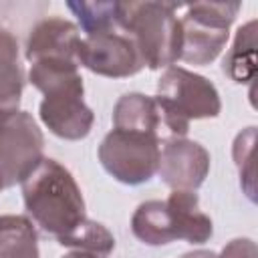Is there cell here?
I'll return each instance as SVG.
<instances>
[{
    "label": "cell",
    "instance_id": "1",
    "mask_svg": "<svg viewBox=\"0 0 258 258\" xmlns=\"http://www.w3.org/2000/svg\"><path fill=\"white\" fill-rule=\"evenodd\" d=\"M28 81L44 95L38 117L52 135L79 141L91 133L95 113L83 99L85 85L77 60L44 58L30 62Z\"/></svg>",
    "mask_w": 258,
    "mask_h": 258
},
{
    "label": "cell",
    "instance_id": "2",
    "mask_svg": "<svg viewBox=\"0 0 258 258\" xmlns=\"http://www.w3.org/2000/svg\"><path fill=\"white\" fill-rule=\"evenodd\" d=\"M22 200L34 226L56 242L87 220L83 191L73 173L56 159L44 157L20 183Z\"/></svg>",
    "mask_w": 258,
    "mask_h": 258
},
{
    "label": "cell",
    "instance_id": "3",
    "mask_svg": "<svg viewBox=\"0 0 258 258\" xmlns=\"http://www.w3.org/2000/svg\"><path fill=\"white\" fill-rule=\"evenodd\" d=\"M133 236L147 246H165L175 240L204 244L214 234L212 218L200 210L196 191L171 189L165 200H147L131 216Z\"/></svg>",
    "mask_w": 258,
    "mask_h": 258
},
{
    "label": "cell",
    "instance_id": "4",
    "mask_svg": "<svg viewBox=\"0 0 258 258\" xmlns=\"http://www.w3.org/2000/svg\"><path fill=\"white\" fill-rule=\"evenodd\" d=\"M175 2H123L121 28L135 42L143 67L157 71L173 67L181 54V22Z\"/></svg>",
    "mask_w": 258,
    "mask_h": 258
},
{
    "label": "cell",
    "instance_id": "5",
    "mask_svg": "<svg viewBox=\"0 0 258 258\" xmlns=\"http://www.w3.org/2000/svg\"><path fill=\"white\" fill-rule=\"evenodd\" d=\"M181 54L189 64H210L224 50L230 38V26L236 20L240 2H194L181 4Z\"/></svg>",
    "mask_w": 258,
    "mask_h": 258
},
{
    "label": "cell",
    "instance_id": "6",
    "mask_svg": "<svg viewBox=\"0 0 258 258\" xmlns=\"http://www.w3.org/2000/svg\"><path fill=\"white\" fill-rule=\"evenodd\" d=\"M161 143L145 133L111 129L99 145V161L103 169L125 185L147 183L159 165Z\"/></svg>",
    "mask_w": 258,
    "mask_h": 258
},
{
    "label": "cell",
    "instance_id": "7",
    "mask_svg": "<svg viewBox=\"0 0 258 258\" xmlns=\"http://www.w3.org/2000/svg\"><path fill=\"white\" fill-rule=\"evenodd\" d=\"M44 159V135L26 111L12 113L0 125V179L4 187L22 183Z\"/></svg>",
    "mask_w": 258,
    "mask_h": 258
},
{
    "label": "cell",
    "instance_id": "8",
    "mask_svg": "<svg viewBox=\"0 0 258 258\" xmlns=\"http://www.w3.org/2000/svg\"><path fill=\"white\" fill-rule=\"evenodd\" d=\"M157 97L183 121L214 119L222 111V99L212 81L183 69L167 67L157 81Z\"/></svg>",
    "mask_w": 258,
    "mask_h": 258
},
{
    "label": "cell",
    "instance_id": "9",
    "mask_svg": "<svg viewBox=\"0 0 258 258\" xmlns=\"http://www.w3.org/2000/svg\"><path fill=\"white\" fill-rule=\"evenodd\" d=\"M113 129L137 131L155 137L161 145L171 139H181L189 131V123L177 117L157 95L125 93L113 107Z\"/></svg>",
    "mask_w": 258,
    "mask_h": 258
},
{
    "label": "cell",
    "instance_id": "10",
    "mask_svg": "<svg viewBox=\"0 0 258 258\" xmlns=\"http://www.w3.org/2000/svg\"><path fill=\"white\" fill-rule=\"evenodd\" d=\"M77 62L91 73L109 79L133 77L143 69L135 42L121 26L81 36L77 46Z\"/></svg>",
    "mask_w": 258,
    "mask_h": 258
},
{
    "label": "cell",
    "instance_id": "11",
    "mask_svg": "<svg viewBox=\"0 0 258 258\" xmlns=\"http://www.w3.org/2000/svg\"><path fill=\"white\" fill-rule=\"evenodd\" d=\"M210 173V151L191 139H171L159 149L157 175L179 191H196Z\"/></svg>",
    "mask_w": 258,
    "mask_h": 258
},
{
    "label": "cell",
    "instance_id": "12",
    "mask_svg": "<svg viewBox=\"0 0 258 258\" xmlns=\"http://www.w3.org/2000/svg\"><path fill=\"white\" fill-rule=\"evenodd\" d=\"M81 42L79 26L67 18L50 16L36 22L26 38L24 54L28 62L44 58L77 60V46Z\"/></svg>",
    "mask_w": 258,
    "mask_h": 258
},
{
    "label": "cell",
    "instance_id": "13",
    "mask_svg": "<svg viewBox=\"0 0 258 258\" xmlns=\"http://www.w3.org/2000/svg\"><path fill=\"white\" fill-rule=\"evenodd\" d=\"M24 89V71L18 56L16 36L0 26V111H20V97Z\"/></svg>",
    "mask_w": 258,
    "mask_h": 258
},
{
    "label": "cell",
    "instance_id": "14",
    "mask_svg": "<svg viewBox=\"0 0 258 258\" xmlns=\"http://www.w3.org/2000/svg\"><path fill=\"white\" fill-rule=\"evenodd\" d=\"M0 258H40L38 232L28 216H0Z\"/></svg>",
    "mask_w": 258,
    "mask_h": 258
},
{
    "label": "cell",
    "instance_id": "15",
    "mask_svg": "<svg viewBox=\"0 0 258 258\" xmlns=\"http://www.w3.org/2000/svg\"><path fill=\"white\" fill-rule=\"evenodd\" d=\"M224 75L238 85L252 83L256 77V20L246 22L238 28L232 48L222 62Z\"/></svg>",
    "mask_w": 258,
    "mask_h": 258
},
{
    "label": "cell",
    "instance_id": "16",
    "mask_svg": "<svg viewBox=\"0 0 258 258\" xmlns=\"http://www.w3.org/2000/svg\"><path fill=\"white\" fill-rule=\"evenodd\" d=\"M123 2H67V8L77 16L85 36L121 26Z\"/></svg>",
    "mask_w": 258,
    "mask_h": 258
},
{
    "label": "cell",
    "instance_id": "17",
    "mask_svg": "<svg viewBox=\"0 0 258 258\" xmlns=\"http://www.w3.org/2000/svg\"><path fill=\"white\" fill-rule=\"evenodd\" d=\"M58 244L73 248V250H79V252H89L97 258H107L115 248V236L101 222L87 218L79 228H75Z\"/></svg>",
    "mask_w": 258,
    "mask_h": 258
},
{
    "label": "cell",
    "instance_id": "18",
    "mask_svg": "<svg viewBox=\"0 0 258 258\" xmlns=\"http://www.w3.org/2000/svg\"><path fill=\"white\" fill-rule=\"evenodd\" d=\"M254 145H256V127H246L240 131L232 145V157L238 167L240 185L250 202H254Z\"/></svg>",
    "mask_w": 258,
    "mask_h": 258
},
{
    "label": "cell",
    "instance_id": "19",
    "mask_svg": "<svg viewBox=\"0 0 258 258\" xmlns=\"http://www.w3.org/2000/svg\"><path fill=\"white\" fill-rule=\"evenodd\" d=\"M218 258H258V248L250 238H234L222 248Z\"/></svg>",
    "mask_w": 258,
    "mask_h": 258
},
{
    "label": "cell",
    "instance_id": "20",
    "mask_svg": "<svg viewBox=\"0 0 258 258\" xmlns=\"http://www.w3.org/2000/svg\"><path fill=\"white\" fill-rule=\"evenodd\" d=\"M181 258H218V254L212 250H194V252H185Z\"/></svg>",
    "mask_w": 258,
    "mask_h": 258
},
{
    "label": "cell",
    "instance_id": "21",
    "mask_svg": "<svg viewBox=\"0 0 258 258\" xmlns=\"http://www.w3.org/2000/svg\"><path fill=\"white\" fill-rule=\"evenodd\" d=\"M60 258H97V256H93V254H89V252H79V250H73V252H69V254L60 256Z\"/></svg>",
    "mask_w": 258,
    "mask_h": 258
},
{
    "label": "cell",
    "instance_id": "22",
    "mask_svg": "<svg viewBox=\"0 0 258 258\" xmlns=\"http://www.w3.org/2000/svg\"><path fill=\"white\" fill-rule=\"evenodd\" d=\"M2 189H4V183H2V179H0V191H2Z\"/></svg>",
    "mask_w": 258,
    "mask_h": 258
}]
</instances>
